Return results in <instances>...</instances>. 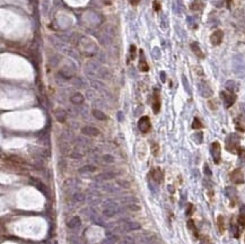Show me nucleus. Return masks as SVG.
Returning a JSON list of instances; mask_svg holds the SVG:
<instances>
[{
	"mask_svg": "<svg viewBox=\"0 0 245 244\" xmlns=\"http://www.w3.org/2000/svg\"><path fill=\"white\" fill-rule=\"evenodd\" d=\"M241 147L239 146V137L237 134L231 133L227 137L226 139V148L231 153H237V149Z\"/></svg>",
	"mask_w": 245,
	"mask_h": 244,
	"instance_id": "1",
	"label": "nucleus"
},
{
	"mask_svg": "<svg viewBox=\"0 0 245 244\" xmlns=\"http://www.w3.org/2000/svg\"><path fill=\"white\" fill-rule=\"evenodd\" d=\"M220 97L223 100L224 105L226 109H229L233 104L235 103L236 101V95L233 93V92H229V90H224L220 93Z\"/></svg>",
	"mask_w": 245,
	"mask_h": 244,
	"instance_id": "2",
	"label": "nucleus"
},
{
	"mask_svg": "<svg viewBox=\"0 0 245 244\" xmlns=\"http://www.w3.org/2000/svg\"><path fill=\"white\" fill-rule=\"evenodd\" d=\"M210 152H211V156H212V159L216 164H219L221 161V146L218 141H214L211 144V147H210Z\"/></svg>",
	"mask_w": 245,
	"mask_h": 244,
	"instance_id": "3",
	"label": "nucleus"
},
{
	"mask_svg": "<svg viewBox=\"0 0 245 244\" xmlns=\"http://www.w3.org/2000/svg\"><path fill=\"white\" fill-rule=\"evenodd\" d=\"M138 128H139V130L142 133L148 132L150 130V128H152V123H150L149 117L144 115V117H141V118L139 119V121H138Z\"/></svg>",
	"mask_w": 245,
	"mask_h": 244,
	"instance_id": "4",
	"label": "nucleus"
},
{
	"mask_svg": "<svg viewBox=\"0 0 245 244\" xmlns=\"http://www.w3.org/2000/svg\"><path fill=\"white\" fill-rule=\"evenodd\" d=\"M231 181L235 184H241L244 182V174L241 169H235L231 173Z\"/></svg>",
	"mask_w": 245,
	"mask_h": 244,
	"instance_id": "5",
	"label": "nucleus"
},
{
	"mask_svg": "<svg viewBox=\"0 0 245 244\" xmlns=\"http://www.w3.org/2000/svg\"><path fill=\"white\" fill-rule=\"evenodd\" d=\"M152 107L155 114H157L159 112V110H160V97H159V92L157 89H155L154 90V94H152Z\"/></svg>",
	"mask_w": 245,
	"mask_h": 244,
	"instance_id": "6",
	"label": "nucleus"
},
{
	"mask_svg": "<svg viewBox=\"0 0 245 244\" xmlns=\"http://www.w3.org/2000/svg\"><path fill=\"white\" fill-rule=\"evenodd\" d=\"M223 38H224V32L220 30H217L210 35V42H211L212 45H219L223 42Z\"/></svg>",
	"mask_w": 245,
	"mask_h": 244,
	"instance_id": "7",
	"label": "nucleus"
},
{
	"mask_svg": "<svg viewBox=\"0 0 245 244\" xmlns=\"http://www.w3.org/2000/svg\"><path fill=\"white\" fill-rule=\"evenodd\" d=\"M140 60H139V69H140V71H142V73H147L148 70H149V66H148V63H147V61H146V58H145V53L142 50H140Z\"/></svg>",
	"mask_w": 245,
	"mask_h": 244,
	"instance_id": "8",
	"label": "nucleus"
},
{
	"mask_svg": "<svg viewBox=\"0 0 245 244\" xmlns=\"http://www.w3.org/2000/svg\"><path fill=\"white\" fill-rule=\"evenodd\" d=\"M150 175H152V180L155 182H157V183H160L163 181V173H162L160 169H158V167L152 169V172H150Z\"/></svg>",
	"mask_w": 245,
	"mask_h": 244,
	"instance_id": "9",
	"label": "nucleus"
},
{
	"mask_svg": "<svg viewBox=\"0 0 245 244\" xmlns=\"http://www.w3.org/2000/svg\"><path fill=\"white\" fill-rule=\"evenodd\" d=\"M81 132L87 136H98L100 130H97L96 128H93V127H85L81 129Z\"/></svg>",
	"mask_w": 245,
	"mask_h": 244,
	"instance_id": "10",
	"label": "nucleus"
},
{
	"mask_svg": "<svg viewBox=\"0 0 245 244\" xmlns=\"http://www.w3.org/2000/svg\"><path fill=\"white\" fill-rule=\"evenodd\" d=\"M235 127L238 131L244 132L245 131V119L243 117H238L235 119Z\"/></svg>",
	"mask_w": 245,
	"mask_h": 244,
	"instance_id": "11",
	"label": "nucleus"
},
{
	"mask_svg": "<svg viewBox=\"0 0 245 244\" xmlns=\"http://www.w3.org/2000/svg\"><path fill=\"white\" fill-rule=\"evenodd\" d=\"M191 50L193 51V53H194L198 58H200V59H203V58H204V53L202 52V50L200 49V46L198 45V43L193 42V43L191 44Z\"/></svg>",
	"mask_w": 245,
	"mask_h": 244,
	"instance_id": "12",
	"label": "nucleus"
},
{
	"mask_svg": "<svg viewBox=\"0 0 245 244\" xmlns=\"http://www.w3.org/2000/svg\"><path fill=\"white\" fill-rule=\"evenodd\" d=\"M67 225H68V227H69V228L78 227V226L80 225V218L79 217H77V216H75V217H72L71 219L67 223Z\"/></svg>",
	"mask_w": 245,
	"mask_h": 244,
	"instance_id": "13",
	"label": "nucleus"
},
{
	"mask_svg": "<svg viewBox=\"0 0 245 244\" xmlns=\"http://www.w3.org/2000/svg\"><path fill=\"white\" fill-rule=\"evenodd\" d=\"M54 114H56V118H57V120H58L59 122H65L66 121L67 114H66V112L62 109H58L57 111L54 112Z\"/></svg>",
	"mask_w": 245,
	"mask_h": 244,
	"instance_id": "14",
	"label": "nucleus"
},
{
	"mask_svg": "<svg viewBox=\"0 0 245 244\" xmlns=\"http://www.w3.org/2000/svg\"><path fill=\"white\" fill-rule=\"evenodd\" d=\"M70 101H71L73 104H81L84 102V96H83L80 93H76V94H73L71 96Z\"/></svg>",
	"mask_w": 245,
	"mask_h": 244,
	"instance_id": "15",
	"label": "nucleus"
},
{
	"mask_svg": "<svg viewBox=\"0 0 245 244\" xmlns=\"http://www.w3.org/2000/svg\"><path fill=\"white\" fill-rule=\"evenodd\" d=\"M190 8H191L192 10H195V11L202 10V8H203V2L200 1V0H194V1L190 5Z\"/></svg>",
	"mask_w": 245,
	"mask_h": 244,
	"instance_id": "16",
	"label": "nucleus"
},
{
	"mask_svg": "<svg viewBox=\"0 0 245 244\" xmlns=\"http://www.w3.org/2000/svg\"><path fill=\"white\" fill-rule=\"evenodd\" d=\"M217 226H218L219 232L224 233V230H225V221H224L223 216H218L217 217Z\"/></svg>",
	"mask_w": 245,
	"mask_h": 244,
	"instance_id": "17",
	"label": "nucleus"
},
{
	"mask_svg": "<svg viewBox=\"0 0 245 244\" xmlns=\"http://www.w3.org/2000/svg\"><path fill=\"white\" fill-rule=\"evenodd\" d=\"M187 227H189V229L193 233V235H194L197 238L199 237V235H198V230H197V228H195V225H194V222L192 221V219H190L189 222H187Z\"/></svg>",
	"mask_w": 245,
	"mask_h": 244,
	"instance_id": "18",
	"label": "nucleus"
},
{
	"mask_svg": "<svg viewBox=\"0 0 245 244\" xmlns=\"http://www.w3.org/2000/svg\"><path fill=\"white\" fill-rule=\"evenodd\" d=\"M93 115L95 117L96 119H98V120H106V115L103 113L102 111H100V110H94L93 111Z\"/></svg>",
	"mask_w": 245,
	"mask_h": 244,
	"instance_id": "19",
	"label": "nucleus"
},
{
	"mask_svg": "<svg viewBox=\"0 0 245 244\" xmlns=\"http://www.w3.org/2000/svg\"><path fill=\"white\" fill-rule=\"evenodd\" d=\"M192 128H193L194 130H198V129H201V128H203L201 121H200L198 118H194V120H193V122H192Z\"/></svg>",
	"mask_w": 245,
	"mask_h": 244,
	"instance_id": "20",
	"label": "nucleus"
},
{
	"mask_svg": "<svg viewBox=\"0 0 245 244\" xmlns=\"http://www.w3.org/2000/svg\"><path fill=\"white\" fill-rule=\"evenodd\" d=\"M137 55V46L135 44L130 45V58L131 59H135Z\"/></svg>",
	"mask_w": 245,
	"mask_h": 244,
	"instance_id": "21",
	"label": "nucleus"
},
{
	"mask_svg": "<svg viewBox=\"0 0 245 244\" xmlns=\"http://www.w3.org/2000/svg\"><path fill=\"white\" fill-rule=\"evenodd\" d=\"M96 170V167H94V166H90V165H87V166H84V167H81L79 170L80 173H86V172H94V171Z\"/></svg>",
	"mask_w": 245,
	"mask_h": 244,
	"instance_id": "22",
	"label": "nucleus"
},
{
	"mask_svg": "<svg viewBox=\"0 0 245 244\" xmlns=\"http://www.w3.org/2000/svg\"><path fill=\"white\" fill-rule=\"evenodd\" d=\"M158 152H159V146L156 144V142H154L152 145V153L154 156H157L158 155Z\"/></svg>",
	"mask_w": 245,
	"mask_h": 244,
	"instance_id": "23",
	"label": "nucleus"
},
{
	"mask_svg": "<svg viewBox=\"0 0 245 244\" xmlns=\"http://www.w3.org/2000/svg\"><path fill=\"white\" fill-rule=\"evenodd\" d=\"M231 229H233V234L235 237H239V228H238L237 225H233L231 226Z\"/></svg>",
	"mask_w": 245,
	"mask_h": 244,
	"instance_id": "24",
	"label": "nucleus"
},
{
	"mask_svg": "<svg viewBox=\"0 0 245 244\" xmlns=\"http://www.w3.org/2000/svg\"><path fill=\"white\" fill-rule=\"evenodd\" d=\"M194 211V207H193V205L192 203H189L187 205V216H190V215L192 214Z\"/></svg>",
	"mask_w": 245,
	"mask_h": 244,
	"instance_id": "25",
	"label": "nucleus"
},
{
	"mask_svg": "<svg viewBox=\"0 0 245 244\" xmlns=\"http://www.w3.org/2000/svg\"><path fill=\"white\" fill-rule=\"evenodd\" d=\"M154 9L156 11H159L160 10V4H159L158 0H154Z\"/></svg>",
	"mask_w": 245,
	"mask_h": 244,
	"instance_id": "26",
	"label": "nucleus"
},
{
	"mask_svg": "<svg viewBox=\"0 0 245 244\" xmlns=\"http://www.w3.org/2000/svg\"><path fill=\"white\" fill-rule=\"evenodd\" d=\"M129 229H138L140 227V225L138 223H131V224H129Z\"/></svg>",
	"mask_w": 245,
	"mask_h": 244,
	"instance_id": "27",
	"label": "nucleus"
},
{
	"mask_svg": "<svg viewBox=\"0 0 245 244\" xmlns=\"http://www.w3.org/2000/svg\"><path fill=\"white\" fill-rule=\"evenodd\" d=\"M237 153L238 155H239V157H245V149L242 147H239L237 149Z\"/></svg>",
	"mask_w": 245,
	"mask_h": 244,
	"instance_id": "28",
	"label": "nucleus"
},
{
	"mask_svg": "<svg viewBox=\"0 0 245 244\" xmlns=\"http://www.w3.org/2000/svg\"><path fill=\"white\" fill-rule=\"evenodd\" d=\"M239 216L243 217V218H245V206L244 207H242V209H241V214H239Z\"/></svg>",
	"mask_w": 245,
	"mask_h": 244,
	"instance_id": "29",
	"label": "nucleus"
},
{
	"mask_svg": "<svg viewBox=\"0 0 245 244\" xmlns=\"http://www.w3.org/2000/svg\"><path fill=\"white\" fill-rule=\"evenodd\" d=\"M139 1H140V0H130V4H131L132 6H137L138 4H139Z\"/></svg>",
	"mask_w": 245,
	"mask_h": 244,
	"instance_id": "30",
	"label": "nucleus"
},
{
	"mask_svg": "<svg viewBox=\"0 0 245 244\" xmlns=\"http://www.w3.org/2000/svg\"><path fill=\"white\" fill-rule=\"evenodd\" d=\"M104 159H108V162H113V158H112V157H110V156H105V157H104Z\"/></svg>",
	"mask_w": 245,
	"mask_h": 244,
	"instance_id": "31",
	"label": "nucleus"
},
{
	"mask_svg": "<svg viewBox=\"0 0 245 244\" xmlns=\"http://www.w3.org/2000/svg\"><path fill=\"white\" fill-rule=\"evenodd\" d=\"M160 77H162V81H165V73L164 71L160 73Z\"/></svg>",
	"mask_w": 245,
	"mask_h": 244,
	"instance_id": "32",
	"label": "nucleus"
},
{
	"mask_svg": "<svg viewBox=\"0 0 245 244\" xmlns=\"http://www.w3.org/2000/svg\"><path fill=\"white\" fill-rule=\"evenodd\" d=\"M204 170H206V172H207V174H211L210 173V170H209V167H208V165H204Z\"/></svg>",
	"mask_w": 245,
	"mask_h": 244,
	"instance_id": "33",
	"label": "nucleus"
},
{
	"mask_svg": "<svg viewBox=\"0 0 245 244\" xmlns=\"http://www.w3.org/2000/svg\"><path fill=\"white\" fill-rule=\"evenodd\" d=\"M76 199H84V196H81V194H76Z\"/></svg>",
	"mask_w": 245,
	"mask_h": 244,
	"instance_id": "34",
	"label": "nucleus"
},
{
	"mask_svg": "<svg viewBox=\"0 0 245 244\" xmlns=\"http://www.w3.org/2000/svg\"><path fill=\"white\" fill-rule=\"evenodd\" d=\"M231 0H227V6H228V7L231 6Z\"/></svg>",
	"mask_w": 245,
	"mask_h": 244,
	"instance_id": "35",
	"label": "nucleus"
}]
</instances>
